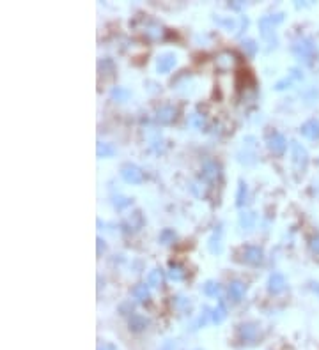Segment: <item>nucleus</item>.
I'll return each mask as SVG.
<instances>
[{"instance_id": "1a4fd4ad", "label": "nucleus", "mask_w": 319, "mask_h": 350, "mask_svg": "<svg viewBox=\"0 0 319 350\" xmlns=\"http://www.w3.org/2000/svg\"><path fill=\"white\" fill-rule=\"evenodd\" d=\"M176 62H178V57L174 53H163V55L158 57L156 60V71L165 75V73H170L174 69Z\"/></svg>"}, {"instance_id": "ea45409f", "label": "nucleus", "mask_w": 319, "mask_h": 350, "mask_svg": "<svg viewBox=\"0 0 319 350\" xmlns=\"http://www.w3.org/2000/svg\"><path fill=\"white\" fill-rule=\"evenodd\" d=\"M229 7L236 9V11H239V9L245 7V2H229Z\"/></svg>"}, {"instance_id": "9b49d317", "label": "nucleus", "mask_w": 319, "mask_h": 350, "mask_svg": "<svg viewBox=\"0 0 319 350\" xmlns=\"http://www.w3.org/2000/svg\"><path fill=\"white\" fill-rule=\"evenodd\" d=\"M264 258V251L259 248V246H248L245 251H243V260L247 264H252V266H259Z\"/></svg>"}, {"instance_id": "6ab92c4d", "label": "nucleus", "mask_w": 319, "mask_h": 350, "mask_svg": "<svg viewBox=\"0 0 319 350\" xmlns=\"http://www.w3.org/2000/svg\"><path fill=\"white\" fill-rule=\"evenodd\" d=\"M184 276H186V271H184V267L172 262V264L169 266V278L172 279V281H183Z\"/></svg>"}, {"instance_id": "9d476101", "label": "nucleus", "mask_w": 319, "mask_h": 350, "mask_svg": "<svg viewBox=\"0 0 319 350\" xmlns=\"http://www.w3.org/2000/svg\"><path fill=\"white\" fill-rule=\"evenodd\" d=\"M303 80V73L300 71L298 68H293L289 73V76H285V78H282V80H278L275 83V90H284V89H289V87H293L294 81H302Z\"/></svg>"}, {"instance_id": "f8f14e48", "label": "nucleus", "mask_w": 319, "mask_h": 350, "mask_svg": "<svg viewBox=\"0 0 319 350\" xmlns=\"http://www.w3.org/2000/svg\"><path fill=\"white\" fill-rule=\"evenodd\" d=\"M147 325H149V318H145L144 315H140V313H132V315H130V320H128L130 331H133V333H142V331L147 329Z\"/></svg>"}, {"instance_id": "a211bd4d", "label": "nucleus", "mask_w": 319, "mask_h": 350, "mask_svg": "<svg viewBox=\"0 0 319 350\" xmlns=\"http://www.w3.org/2000/svg\"><path fill=\"white\" fill-rule=\"evenodd\" d=\"M234 64H236V55L230 53V51H222L220 55L217 57V66L220 69H224V71L234 68Z\"/></svg>"}, {"instance_id": "4468645a", "label": "nucleus", "mask_w": 319, "mask_h": 350, "mask_svg": "<svg viewBox=\"0 0 319 350\" xmlns=\"http://www.w3.org/2000/svg\"><path fill=\"white\" fill-rule=\"evenodd\" d=\"M302 135L309 140H319V120L316 118H311V120H307L305 124L302 126Z\"/></svg>"}, {"instance_id": "4c0bfd02", "label": "nucleus", "mask_w": 319, "mask_h": 350, "mask_svg": "<svg viewBox=\"0 0 319 350\" xmlns=\"http://www.w3.org/2000/svg\"><path fill=\"white\" fill-rule=\"evenodd\" d=\"M176 304H178L179 308H184V306L190 304V301H188L186 297H183V295H178V297H176Z\"/></svg>"}, {"instance_id": "473e14b6", "label": "nucleus", "mask_w": 319, "mask_h": 350, "mask_svg": "<svg viewBox=\"0 0 319 350\" xmlns=\"http://www.w3.org/2000/svg\"><path fill=\"white\" fill-rule=\"evenodd\" d=\"M112 203H114V207L117 209V211H121V209H124V207H130V205H132V198H128V196H121V194H117V196H114Z\"/></svg>"}, {"instance_id": "412c9836", "label": "nucleus", "mask_w": 319, "mask_h": 350, "mask_svg": "<svg viewBox=\"0 0 319 350\" xmlns=\"http://www.w3.org/2000/svg\"><path fill=\"white\" fill-rule=\"evenodd\" d=\"M115 147L112 144H106V142H98V145H96V154H98V157H112L115 156Z\"/></svg>"}, {"instance_id": "a878e982", "label": "nucleus", "mask_w": 319, "mask_h": 350, "mask_svg": "<svg viewBox=\"0 0 319 350\" xmlns=\"http://www.w3.org/2000/svg\"><path fill=\"white\" fill-rule=\"evenodd\" d=\"M98 68H99V73H101V75L112 76V75L115 73V64H114V60H112V59H103V60H99Z\"/></svg>"}, {"instance_id": "e433bc0d", "label": "nucleus", "mask_w": 319, "mask_h": 350, "mask_svg": "<svg viewBox=\"0 0 319 350\" xmlns=\"http://www.w3.org/2000/svg\"><path fill=\"white\" fill-rule=\"evenodd\" d=\"M311 249L314 251V253L319 255V235H314L311 239Z\"/></svg>"}, {"instance_id": "5701e85b", "label": "nucleus", "mask_w": 319, "mask_h": 350, "mask_svg": "<svg viewBox=\"0 0 319 350\" xmlns=\"http://www.w3.org/2000/svg\"><path fill=\"white\" fill-rule=\"evenodd\" d=\"M247 200H248L247 182H245V181H239L238 191H236V205H238V207H243L245 203H247Z\"/></svg>"}, {"instance_id": "ddd939ff", "label": "nucleus", "mask_w": 319, "mask_h": 350, "mask_svg": "<svg viewBox=\"0 0 319 350\" xmlns=\"http://www.w3.org/2000/svg\"><path fill=\"white\" fill-rule=\"evenodd\" d=\"M222 235H224V228H222V225H218V227L213 230L211 237H209L208 240V249L211 253L217 255L222 251Z\"/></svg>"}, {"instance_id": "2f4dec72", "label": "nucleus", "mask_w": 319, "mask_h": 350, "mask_svg": "<svg viewBox=\"0 0 319 350\" xmlns=\"http://www.w3.org/2000/svg\"><path fill=\"white\" fill-rule=\"evenodd\" d=\"M162 27L158 25V23H154V21H151V25L145 29V34L149 36V38H153V39H160L162 38Z\"/></svg>"}, {"instance_id": "f03ea898", "label": "nucleus", "mask_w": 319, "mask_h": 350, "mask_svg": "<svg viewBox=\"0 0 319 350\" xmlns=\"http://www.w3.org/2000/svg\"><path fill=\"white\" fill-rule=\"evenodd\" d=\"M284 13H276V14H270V16H263L259 20V30H261V36L263 39L270 44V48H276L278 44V39H276V34H275V27L278 23L284 21Z\"/></svg>"}, {"instance_id": "393cba45", "label": "nucleus", "mask_w": 319, "mask_h": 350, "mask_svg": "<svg viewBox=\"0 0 319 350\" xmlns=\"http://www.w3.org/2000/svg\"><path fill=\"white\" fill-rule=\"evenodd\" d=\"M202 290H204V294L209 295V297H217V295L220 294V283L209 279V281H206L204 285H202Z\"/></svg>"}, {"instance_id": "6e6552de", "label": "nucleus", "mask_w": 319, "mask_h": 350, "mask_svg": "<svg viewBox=\"0 0 319 350\" xmlns=\"http://www.w3.org/2000/svg\"><path fill=\"white\" fill-rule=\"evenodd\" d=\"M176 117H178V108H176V106H172V105L162 106V108L156 112V120L160 124H163V126H167V124H172L176 120Z\"/></svg>"}, {"instance_id": "423d86ee", "label": "nucleus", "mask_w": 319, "mask_h": 350, "mask_svg": "<svg viewBox=\"0 0 319 350\" xmlns=\"http://www.w3.org/2000/svg\"><path fill=\"white\" fill-rule=\"evenodd\" d=\"M268 149L273 154H276V156H282L285 152V149H287V140H285V136L282 135V133H278V131L272 133V135L268 136Z\"/></svg>"}, {"instance_id": "f3484780", "label": "nucleus", "mask_w": 319, "mask_h": 350, "mask_svg": "<svg viewBox=\"0 0 319 350\" xmlns=\"http://www.w3.org/2000/svg\"><path fill=\"white\" fill-rule=\"evenodd\" d=\"M245 292H247V287L245 283L241 281H232L229 285V297L232 303H239V301L245 297Z\"/></svg>"}, {"instance_id": "c85d7f7f", "label": "nucleus", "mask_w": 319, "mask_h": 350, "mask_svg": "<svg viewBox=\"0 0 319 350\" xmlns=\"http://www.w3.org/2000/svg\"><path fill=\"white\" fill-rule=\"evenodd\" d=\"M215 23L224 27V29H227V30H236V21H234L232 18H226V16L217 14V16H215Z\"/></svg>"}, {"instance_id": "58836bf2", "label": "nucleus", "mask_w": 319, "mask_h": 350, "mask_svg": "<svg viewBox=\"0 0 319 350\" xmlns=\"http://www.w3.org/2000/svg\"><path fill=\"white\" fill-rule=\"evenodd\" d=\"M96 242H98V255H101L103 251H105V249H106L105 240H103V239H98V240H96Z\"/></svg>"}, {"instance_id": "0eeeda50", "label": "nucleus", "mask_w": 319, "mask_h": 350, "mask_svg": "<svg viewBox=\"0 0 319 350\" xmlns=\"http://www.w3.org/2000/svg\"><path fill=\"white\" fill-rule=\"evenodd\" d=\"M220 173H222V166L218 165L217 161H208L204 163L202 166V179L206 182H217L220 179Z\"/></svg>"}, {"instance_id": "c9c22d12", "label": "nucleus", "mask_w": 319, "mask_h": 350, "mask_svg": "<svg viewBox=\"0 0 319 350\" xmlns=\"http://www.w3.org/2000/svg\"><path fill=\"white\" fill-rule=\"evenodd\" d=\"M158 350H176V342H174V340H165V342H163V345L160 347Z\"/></svg>"}, {"instance_id": "7c9ffc66", "label": "nucleus", "mask_w": 319, "mask_h": 350, "mask_svg": "<svg viewBox=\"0 0 319 350\" xmlns=\"http://www.w3.org/2000/svg\"><path fill=\"white\" fill-rule=\"evenodd\" d=\"M176 239V232L172 228H163L162 233H160V242L162 244H170V242H174Z\"/></svg>"}, {"instance_id": "f257e3e1", "label": "nucleus", "mask_w": 319, "mask_h": 350, "mask_svg": "<svg viewBox=\"0 0 319 350\" xmlns=\"http://www.w3.org/2000/svg\"><path fill=\"white\" fill-rule=\"evenodd\" d=\"M291 51L300 62L307 64V66H311L316 57H318L316 41L312 38H307V36H300V38L294 39L293 44H291Z\"/></svg>"}, {"instance_id": "20e7f679", "label": "nucleus", "mask_w": 319, "mask_h": 350, "mask_svg": "<svg viewBox=\"0 0 319 350\" xmlns=\"http://www.w3.org/2000/svg\"><path fill=\"white\" fill-rule=\"evenodd\" d=\"M291 151H293V161L298 170H305L309 165V152L298 142H291Z\"/></svg>"}, {"instance_id": "72a5a7b5", "label": "nucleus", "mask_w": 319, "mask_h": 350, "mask_svg": "<svg viewBox=\"0 0 319 350\" xmlns=\"http://www.w3.org/2000/svg\"><path fill=\"white\" fill-rule=\"evenodd\" d=\"M188 124L193 126V127H197V129H202V127H204V118H202V115L193 114L190 117V120H188Z\"/></svg>"}, {"instance_id": "a19ab883", "label": "nucleus", "mask_w": 319, "mask_h": 350, "mask_svg": "<svg viewBox=\"0 0 319 350\" xmlns=\"http://www.w3.org/2000/svg\"><path fill=\"white\" fill-rule=\"evenodd\" d=\"M98 350H117V347H115L114 343H103Z\"/></svg>"}, {"instance_id": "bb28decb", "label": "nucleus", "mask_w": 319, "mask_h": 350, "mask_svg": "<svg viewBox=\"0 0 319 350\" xmlns=\"http://www.w3.org/2000/svg\"><path fill=\"white\" fill-rule=\"evenodd\" d=\"M147 283L151 287H160L163 285V272L162 269H153L149 272V278H147Z\"/></svg>"}, {"instance_id": "f704fd0d", "label": "nucleus", "mask_w": 319, "mask_h": 350, "mask_svg": "<svg viewBox=\"0 0 319 350\" xmlns=\"http://www.w3.org/2000/svg\"><path fill=\"white\" fill-rule=\"evenodd\" d=\"M119 311L123 313V315H130V313L133 311V304H132V301H126V303H123L119 306Z\"/></svg>"}, {"instance_id": "79ce46f5", "label": "nucleus", "mask_w": 319, "mask_h": 350, "mask_svg": "<svg viewBox=\"0 0 319 350\" xmlns=\"http://www.w3.org/2000/svg\"><path fill=\"white\" fill-rule=\"evenodd\" d=\"M311 287H312V290H314L316 292V294H318L319 295V283H311Z\"/></svg>"}, {"instance_id": "dca6fc26", "label": "nucleus", "mask_w": 319, "mask_h": 350, "mask_svg": "<svg viewBox=\"0 0 319 350\" xmlns=\"http://www.w3.org/2000/svg\"><path fill=\"white\" fill-rule=\"evenodd\" d=\"M255 221H257V216H255V212H252V211H243L238 218L239 227H241L245 232H250L252 228L255 227Z\"/></svg>"}, {"instance_id": "39448f33", "label": "nucleus", "mask_w": 319, "mask_h": 350, "mask_svg": "<svg viewBox=\"0 0 319 350\" xmlns=\"http://www.w3.org/2000/svg\"><path fill=\"white\" fill-rule=\"evenodd\" d=\"M257 334H259V327L254 322H247L238 327V336L241 343H254L257 340Z\"/></svg>"}, {"instance_id": "4be33fe9", "label": "nucleus", "mask_w": 319, "mask_h": 350, "mask_svg": "<svg viewBox=\"0 0 319 350\" xmlns=\"http://www.w3.org/2000/svg\"><path fill=\"white\" fill-rule=\"evenodd\" d=\"M130 96H132V92L126 89V87H114L110 92V97L112 101H117V103H124L130 99Z\"/></svg>"}, {"instance_id": "7ed1b4c3", "label": "nucleus", "mask_w": 319, "mask_h": 350, "mask_svg": "<svg viewBox=\"0 0 319 350\" xmlns=\"http://www.w3.org/2000/svg\"><path fill=\"white\" fill-rule=\"evenodd\" d=\"M121 177L126 182H130V184H140L144 181V172L137 165L126 163V165L121 166Z\"/></svg>"}, {"instance_id": "c756f323", "label": "nucleus", "mask_w": 319, "mask_h": 350, "mask_svg": "<svg viewBox=\"0 0 319 350\" xmlns=\"http://www.w3.org/2000/svg\"><path fill=\"white\" fill-rule=\"evenodd\" d=\"M211 313H213V310H209V308H204V313L197 318V322L193 325H191V331H197L199 327H202V325H206L208 324V318L211 316Z\"/></svg>"}, {"instance_id": "aec40b11", "label": "nucleus", "mask_w": 319, "mask_h": 350, "mask_svg": "<svg viewBox=\"0 0 319 350\" xmlns=\"http://www.w3.org/2000/svg\"><path fill=\"white\" fill-rule=\"evenodd\" d=\"M226 316H227L226 304H224V301H218L217 308H213V313H211V320L215 322V324H222V322L226 320Z\"/></svg>"}, {"instance_id": "b1692460", "label": "nucleus", "mask_w": 319, "mask_h": 350, "mask_svg": "<svg viewBox=\"0 0 319 350\" xmlns=\"http://www.w3.org/2000/svg\"><path fill=\"white\" fill-rule=\"evenodd\" d=\"M133 297H135L137 301H140V303H145V301L149 299V287L147 285H145V283L137 285V287L133 288Z\"/></svg>"}, {"instance_id": "2eb2a0df", "label": "nucleus", "mask_w": 319, "mask_h": 350, "mask_svg": "<svg viewBox=\"0 0 319 350\" xmlns=\"http://www.w3.org/2000/svg\"><path fill=\"white\" fill-rule=\"evenodd\" d=\"M284 288H285L284 274H280V272H273L268 279V290L272 292V294H280Z\"/></svg>"}, {"instance_id": "cd10ccee", "label": "nucleus", "mask_w": 319, "mask_h": 350, "mask_svg": "<svg viewBox=\"0 0 319 350\" xmlns=\"http://www.w3.org/2000/svg\"><path fill=\"white\" fill-rule=\"evenodd\" d=\"M241 46H243V50H245V53H247L248 57H254L255 53H257V50H259V44H257L254 39H243Z\"/></svg>"}]
</instances>
